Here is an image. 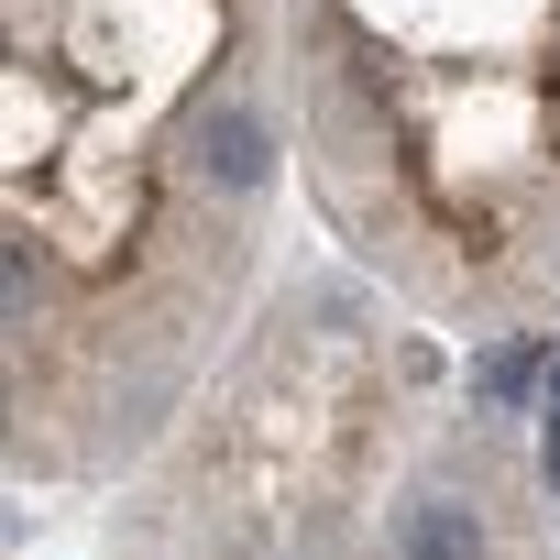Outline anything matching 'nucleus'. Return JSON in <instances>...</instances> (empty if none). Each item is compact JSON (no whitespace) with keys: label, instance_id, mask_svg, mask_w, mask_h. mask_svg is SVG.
Here are the masks:
<instances>
[{"label":"nucleus","instance_id":"obj_2","mask_svg":"<svg viewBox=\"0 0 560 560\" xmlns=\"http://www.w3.org/2000/svg\"><path fill=\"white\" fill-rule=\"evenodd\" d=\"M396 560H483V527L462 505H396Z\"/></svg>","mask_w":560,"mask_h":560},{"label":"nucleus","instance_id":"obj_3","mask_svg":"<svg viewBox=\"0 0 560 560\" xmlns=\"http://www.w3.org/2000/svg\"><path fill=\"white\" fill-rule=\"evenodd\" d=\"M472 385H483V407H505V418H516V407L538 396V352H527V341H505V352H483V374H472Z\"/></svg>","mask_w":560,"mask_h":560},{"label":"nucleus","instance_id":"obj_1","mask_svg":"<svg viewBox=\"0 0 560 560\" xmlns=\"http://www.w3.org/2000/svg\"><path fill=\"white\" fill-rule=\"evenodd\" d=\"M187 176H198V187H231V198L264 187V176H275V132H264V110H253V100H209V110L187 121Z\"/></svg>","mask_w":560,"mask_h":560},{"label":"nucleus","instance_id":"obj_4","mask_svg":"<svg viewBox=\"0 0 560 560\" xmlns=\"http://www.w3.org/2000/svg\"><path fill=\"white\" fill-rule=\"evenodd\" d=\"M0 275H12V319L34 330V242H12V253H0Z\"/></svg>","mask_w":560,"mask_h":560}]
</instances>
